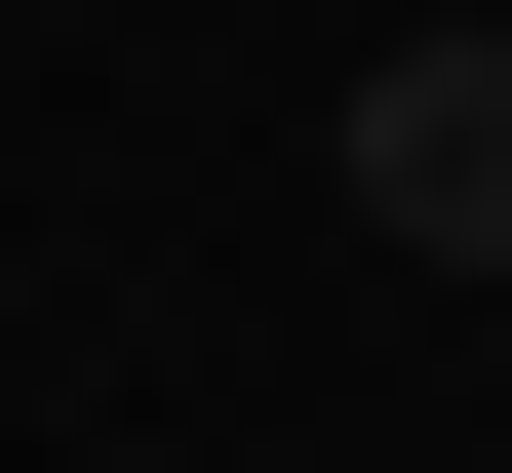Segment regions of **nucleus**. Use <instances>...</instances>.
Returning <instances> with one entry per match:
<instances>
[{
    "label": "nucleus",
    "mask_w": 512,
    "mask_h": 473,
    "mask_svg": "<svg viewBox=\"0 0 512 473\" xmlns=\"http://www.w3.org/2000/svg\"><path fill=\"white\" fill-rule=\"evenodd\" d=\"M473 40H512V0H473Z\"/></svg>",
    "instance_id": "obj_3"
},
{
    "label": "nucleus",
    "mask_w": 512,
    "mask_h": 473,
    "mask_svg": "<svg viewBox=\"0 0 512 473\" xmlns=\"http://www.w3.org/2000/svg\"><path fill=\"white\" fill-rule=\"evenodd\" d=\"M0 40H79V0H0Z\"/></svg>",
    "instance_id": "obj_2"
},
{
    "label": "nucleus",
    "mask_w": 512,
    "mask_h": 473,
    "mask_svg": "<svg viewBox=\"0 0 512 473\" xmlns=\"http://www.w3.org/2000/svg\"><path fill=\"white\" fill-rule=\"evenodd\" d=\"M316 158H355V237H434V276H512V40H473V0H434V40L355 79Z\"/></svg>",
    "instance_id": "obj_1"
}]
</instances>
